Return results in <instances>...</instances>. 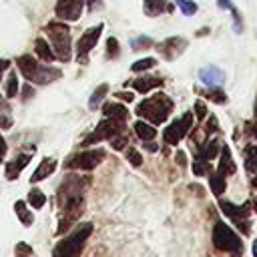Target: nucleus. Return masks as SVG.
Here are the masks:
<instances>
[{"mask_svg":"<svg viewBox=\"0 0 257 257\" xmlns=\"http://www.w3.org/2000/svg\"><path fill=\"white\" fill-rule=\"evenodd\" d=\"M90 233H92V223H80L68 237H64L54 247L52 257H78Z\"/></svg>","mask_w":257,"mask_h":257,"instance_id":"4","label":"nucleus"},{"mask_svg":"<svg viewBox=\"0 0 257 257\" xmlns=\"http://www.w3.org/2000/svg\"><path fill=\"white\" fill-rule=\"evenodd\" d=\"M219 207L223 209V213L227 215V217H231L235 223H241V221H245L247 217H249V211H251V203L247 201V203H243L241 207H237V205H233V203H229V201H221L219 203Z\"/></svg>","mask_w":257,"mask_h":257,"instance_id":"12","label":"nucleus"},{"mask_svg":"<svg viewBox=\"0 0 257 257\" xmlns=\"http://www.w3.org/2000/svg\"><path fill=\"white\" fill-rule=\"evenodd\" d=\"M135 133H137V137L141 139V141H153L155 137H157V128L153 126V124H149V122H145V120H137L135 122Z\"/></svg>","mask_w":257,"mask_h":257,"instance_id":"20","label":"nucleus"},{"mask_svg":"<svg viewBox=\"0 0 257 257\" xmlns=\"http://www.w3.org/2000/svg\"><path fill=\"white\" fill-rule=\"evenodd\" d=\"M126 161H131L133 167H139V165L143 163V157H141V153H139L137 149L128 147V149H126Z\"/></svg>","mask_w":257,"mask_h":257,"instance_id":"34","label":"nucleus"},{"mask_svg":"<svg viewBox=\"0 0 257 257\" xmlns=\"http://www.w3.org/2000/svg\"><path fill=\"white\" fill-rule=\"evenodd\" d=\"M165 10H171V4L167 0H145V12L149 16H157Z\"/></svg>","mask_w":257,"mask_h":257,"instance_id":"22","label":"nucleus"},{"mask_svg":"<svg viewBox=\"0 0 257 257\" xmlns=\"http://www.w3.org/2000/svg\"><path fill=\"white\" fill-rule=\"evenodd\" d=\"M102 28H104V24H96V26L88 28V30L80 36V40H78V44H76V56H78V62H86L88 52L96 46V42H98V36H100V32H102Z\"/></svg>","mask_w":257,"mask_h":257,"instance_id":"10","label":"nucleus"},{"mask_svg":"<svg viewBox=\"0 0 257 257\" xmlns=\"http://www.w3.org/2000/svg\"><path fill=\"white\" fill-rule=\"evenodd\" d=\"M253 257H257V239L253 241Z\"/></svg>","mask_w":257,"mask_h":257,"instance_id":"50","label":"nucleus"},{"mask_svg":"<svg viewBox=\"0 0 257 257\" xmlns=\"http://www.w3.org/2000/svg\"><path fill=\"white\" fill-rule=\"evenodd\" d=\"M16 92H18V76H16V72H10L8 82H6V96L8 98H14Z\"/></svg>","mask_w":257,"mask_h":257,"instance_id":"31","label":"nucleus"},{"mask_svg":"<svg viewBox=\"0 0 257 257\" xmlns=\"http://www.w3.org/2000/svg\"><path fill=\"white\" fill-rule=\"evenodd\" d=\"M6 141H4V137L0 135V163H2V159H4V155H6Z\"/></svg>","mask_w":257,"mask_h":257,"instance_id":"43","label":"nucleus"},{"mask_svg":"<svg viewBox=\"0 0 257 257\" xmlns=\"http://www.w3.org/2000/svg\"><path fill=\"white\" fill-rule=\"evenodd\" d=\"M28 203L32 205V209H40V207H44V203H46V195H44L40 189H30V193H28Z\"/></svg>","mask_w":257,"mask_h":257,"instance_id":"28","label":"nucleus"},{"mask_svg":"<svg viewBox=\"0 0 257 257\" xmlns=\"http://www.w3.org/2000/svg\"><path fill=\"white\" fill-rule=\"evenodd\" d=\"M185 46H187V42L183 38H169L163 44H159V52H163L165 58L173 60V58H177L185 50Z\"/></svg>","mask_w":257,"mask_h":257,"instance_id":"14","label":"nucleus"},{"mask_svg":"<svg viewBox=\"0 0 257 257\" xmlns=\"http://www.w3.org/2000/svg\"><path fill=\"white\" fill-rule=\"evenodd\" d=\"M30 94H34V90H32V86H30V84H26V86H24V90H22V98H24V100H28V98H30Z\"/></svg>","mask_w":257,"mask_h":257,"instance_id":"44","label":"nucleus"},{"mask_svg":"<svg viewBox=\"0 0 257 257\" xmlns=\"http://www.w3.org/2000/svg\"><path fill=\"white\" fill-rule=\"evenodd\" d=\"M255 211H257V201H255Z\"/></svg>","mask_w":257,"mask_h":257,"instance_id":"53","label":"nucleus"},{"mask_svg":"<svg viewBox=\"0 0 257 257\" xmlns=\"http://www.w3.org/2000/svg\"><path fill=\"white\" fill-rule=\"evenodd\" d=\"M102 159H104V151H102V149L82 151V153L70 157V159L64 163V167H66V169H78V171H90V169H94Z\"/></svg>","mask_w":257,"mask_h":257,"instance_id":"8","label":"nucleus"},{"mask_svg":"<svg viewBox=\"0 0 257 257\" xmlns=\"http://www.w3.org/2000/svg\"><path fill=\"white\" fill-rule=\"evenodd\" d=\"M219 171H221L223 175H233V173L237 171V169H235V163L231 161V151H229V147H227V145H223V149H221Z\"/></svg>","mask_w":257,"mask_h":257,"instance_id":"21","label":"nucleus"},{"mask_svg":"<svg viewBox=\"0 0 257 257\" xmlns=\"http://www.w3.org/2000/svg\"><path fill=\"white\" fill-rule=\"evenodd\" d=\"M195 114H197V118H199V120L207 116V106H205L201 100H197V102H195Z\"/></svg>","mask_w":257,"mask_h":257,"instance_id":"40","label":"nucleus"},{"mask_svg":"<svg viewBox=\"0 0 257 257\" xmlns=\"http://www.w3.org/2000/svg\"><path fill=\"white\" fill-rule=\"evenodd\" d=\"M133 88L137 90V92H149V90H153V88H157V86H163V80L161 78H155V76H141V78H135L133 82Z\"/></svg>","mask_w":257,"mask_h":257,"instance_id":"16","label":"nucleus"},{"mask_svg":"<svg viewBox=\"0 0 257 257\" xmlns=\"http://www.w3.org/2000/svg\"><path fill=\"white\" fill-rule=\"evenodd\" d=\"M245 153H247L245 169H247L249 173H255V171H257V149H255V147H249V149H245Z\"/></svg>","mask_w":257,"mask_h":257,"instance_id":"29","label":"nucleus"},{"mask_svg":"<svg viewBox=\"0 0 257 257\" xmlns=\"http://www.w3.org/2000/svg\"><path fill=\"white\" fill-rule=\"evenodd\" d=\"M0 106H2V108H8V106H6V102H4L2 98H0Z\"/></svg>","mask_w":257,"mask_h":257,"instance_id":"51","label":"nucleus"},{"mask_svg":"<svg viewBox=\"0 0 257 257\" xmlns=\"http://www.w3.org/2000/svg\"><path fill=\"white\" fill-rule=\"evenodd\" d=\"M84 0H58L56 4V16L62 20H78L82 14Z\"/></svg>","mask_w":257,"mask_h":257,"instance_id":"11","label":"nucleus"},{"mask_svg":"<svg viewBox=\"0 0 257 257\" xmlns=\"http://www.w3.org/2000/svg\"><path fill=\"white\" fill-rule=\"evenodd\" d=\"M217 6L231 10V14L235 16V32H241V30H243V22H241V16H239V12H237L235 4H233L231 0H217Z\"/></svg>","mask_w":257,"mask_h":257,"instance_id":"26","label":"nucleus"},{"mask_svg":"<svg viewBox=\"0 0 257 257\" xmlns=\"http://www.w3.org/2000/svg\"><path fill=\"white\" fill-rule=\"evenodd\" d=\"M0 126L2 128H10L12 126V118L8 114H4V112H0Z\"/></svg>","mask_w":257,"mask_h":257,"instance_id":"41","label":"nucleus"},{"mask_svg":"<svg viewBox=\"0 0 257 257\" xmlns=\"http://www.w3.org/2000/svg\"><path fill=\"white\" fill-rule=\"evenodd\" d=\"M86 183H88V179H80L76 175H70L60 185L58 201H60V209H62V219H60V225L56 229L58 235H62L66 229H70L78 221V217L82 215V205H84L82 191H84Z\"/></svg>","mask_w":257,"mask_h":257,"instance_id":"1","label":"nucleus"},{"mask_svg":"<svg viewBox=\"0 0 257 257\" xmlns=\"http://www.w3.org/2000/svg\"><path fill=\"white\" fill-rule=\"evenodd\" d=\"M48 38L52 40V48L60 60H70V30L62 22H48L46 26Z\"/></svg>","mask_w":257,"mask_h":257,"instance_id":"6","label":"nucleus"},{"mask_svg":"<svg viewBox=\"0 0 257 257\" xmlns=\"http://www.w3.org/2000/svg\"><path fill=\"white\" fill-rule=\"evenodd\" d=\"M16 66H18V70L26 76V80H30V82L46 84V82H52V80L60 78V70H58V68H50V66L38 64V60L32 58L30 54L18 56V58H16Z\"/></svg>","mask_w":257,"mask_h":257,"instance_id":"3","label":"nucleus"},{"mask_svg":"<svg viewBox=\"0 0 257 257\" xmlns=\"http://www.w3.org/2000/svg\"><path fill=\"white\" fill-rule=\"evenodd\" d=\"M106 52H108V56H116L118 54V40L116 38H108V42H106Z\"/></svg>","mask_w":257,"mask_h":257,"instance_id":"39","label":"nucleus"},{"mask_svg":"<svg viewBox=\"0 0 257 257\" xmlns=\"http://www.w3.org/2000/svg\"><path fill=\"white\" fill-rule=\"evenodd\" d=\"M30 163V155H18L14 161H10L8 165H6V171H4V175H6V179L8 181H14V179H18V175L22 173V169L26 167Z\"/></svg>","mask_w":257,"mask_h":257,"instance_id":"15","label":"nucleus"},{"mask_svg":"<svg viewBox=\"0 0 257 257\" xmlns=\"http://www.w3.org/2000/svg\"><path fill=\"white\" fill-rule=\"evenodd\" d=\"M14 255H16V257H30V255H32V247H30L28 243H24V241H20V243H16V249H14Z\"/></svg>","mask_w":257,"mask_h":257,"instance_id":"35","label":"nucleus"},{"mask_svg":"<svg viewBox=\"0 0 257 257\" xmlns=\"http://www.w3.org/2000/svg\"><path fill=\"white\" fill-rule=\"evenodd\" d=\"M193 173H195L197 177L211 173V165H209V161H207V159H203V157H199V159L193 163Z\"/></svg>","mask_w":257,"mask_h":257,"instance_id":"30","label":"nucleus"},{"mask_svg":"<svg viewBox=\"0 0 257 257\" xmlns=\"http://www.w3.org/2000/svg\"><path fill=\"white\" fill-rule=\"evenodd\" d=\"M209 183H211V191H213L215 195H223V193H225V187H227V183H225V175H223L221 171H217V173H211V177H209Z\"/></svg>","mask_w":257,"mask_h":257,"instance_id":"24","label":"nucleus"},{"mask_svg":"<svg viewBox=\"0 0 257 257\" xmlns=\"http://www.w3.org/2000/svg\"><path fill=\"white\" fill-rule=\"evenodd\" d=\"M122 131H124V122H118V120L106 116V118H102V120L96 124V128L82 141V145L86 147V145H94V143H100V141H110L112 137L120 135Z\"/></svg>","mask_w":257,"mask_h":257,"instance_id":"7","label":"nucleus"},{"mask_svg":"<svg viewBox=\"0 0 257 257\" xmlns=\"http://www.w3.org/2000/svg\"><path fill=\"white\" fill-rule=\"evenodd\" d=\"M213 245L219 251H227V253H235V255H239L243 249L239 235L223 221H217L213 227Z\"/></svg>","mask_w":257,"mask_h":257,"instance_id":"5","label":"nucleus"},{"mask_svg":"<svg viewBox=\"0 0 257 257\" xmlns=\"http://www.w3.org/2000/svg\"><path fill=\"white\" fill-rule=\"evenodd\" d=\"M175 2H177V6L181 8V12L185 16H193L197 12V4L193 0H175Z\"/></svg>","mask_w":257,"mask_h":257,"instance_id":"32","label":"nucleus"},{"mask_svg":"<svg viewBox=\"0 0 257 257\" xmlns=\"http://www.w3.org/2000/svg\"><path fill=\"white\" fill-rule=\"evenodd\" d=\"M155 64H157L155 58H141V60H137L131 68H133V72H141V70H149V68H153Z\"/></svg>","mask_w":257,"mask_h":257,"instance_id":"33","label":"nucleus"},{"mask_svg":"<svg viewBox=\"0 0 257 257\" xmlns=\"http://www.w3.org/2000/svg\"><path fill=\"white\" fill-rule=\"evenodd\" d=\"M213 131H217V118H215V116H211L209 122H207V126H205V133H207V135H211Z\"/></svg>","mask_w":257,"mask_h":257,"instance_id":"42","label":"nucleus"},{"mask_svg":"<svg viewBox=\"0 0 257 257\" xmlns=\"http://www.w3.org/2000/svg\"><path fill=\"white\" fill-rule=\"evenodd\" d=\"M171 110H173V100H171L167 94L157 92V94L145 98L143 102H139L135 112H137L139 116L147 118V120L153 122V124H161V122L167 120V116L171 114Z\"/></svg>","mask_w":257,"mask_h":257,"instance_id":"2","label":"nucleus"},{"mask_svg":"<svg viewBox=\"0 0 257 257\" xmlns=\"http://www.w3.org/2000/svg\"><path fill=\"white\" fill-rule=\"evenodd\" d=\"M177 163H179L181 167L187 163V157H185V153H183V151H179V153H177Z\"/></svg>","mask_w":257,"mask_h":257,"instance_id":"46","label":"nucleus"},{"mask_svg":"<svg viewBox=\"0 0 257 257\" xmlns=\"http://www.w3.org/2000/svg\"><path fill=\"white\" fill-rule=\"evenodd\" d=\"M102 112H104V116H110V118H114V120H118V122H124V120L128 118L126 106H122V104H118V102H106V104L102 106Z\"/></svg>","mask_w":257,"mask_h":257,"instance_id":"17","label":"nucleus"},{"mask_svg":"<svg viewBox=\"0 0 257 257\" xmlns=\"http://www.w3.org/2000/svg\"><path fill=\"white\" fill-rule=\"evenodd\" d=\"M255 112H257V110H255ZM249 126H251V133L257 137V118H255V122H253V124H249Z\"/></svg>","mask_w":257,"mask_h":257,"instance_id":"49","label":"nucleus"},{"mask_svg":"<svg viewBox=\"0 0 257 257\" xmlns=\"http://www.w3.org/2000/svg\"><path fill=\"white\" fill-rule=\"evenodd\" d=\"M54 169H56V161L54 159H42V163L38 165V169L32 173V177H30V183H38V181H42L44 177H48V175H52L54 173Z\"/></svg>","mask_w":257,"mask_h":257,"instance_id":"18","label":"nucleus"},{"mask_svg":"<svg viewBox=\"0 0 257 257\" xmlns=\"http://www.w3.org/2000/svg\"><path fill=\"white\" fill-rule=\"evenodd\" d=\"M253 187L257 189V175H255V179H253Z\"/></svg>","mask_w":257,"mask_h":257,"instance_id":"52","label":"nucleus"},{"mask_svg":"<svg viewBox=\"0 0 257 257\" xmlns=\"http://www.w3.org/2000/svg\"><path fill=\"white\" fill-rule=\"evenodd\" d=\"M207 96H209L213 102H219V104L227 102V96H225V92H223V90H219V88H213V90H209V92H207Z\"/></svg>","mask_w":257,"mask_h":257,"instance_id":"37","label":"nucleus"},{"mask_svg":"<svg viewBox=\"0 0 257 257\" xmlns=\"http://www.w3.org/2000/svg\"><path fill=\"white\" fill-rule=\"evenodd\" d=\"M114 96H118L120 100H128V102L133 100V92H116Z\"/></svg>","mask_w":257,"mask_h":257,"instance_id":"45","label":"nucleus"},{"mask_svg":"<svg viewBox=\"0 0 257 257\" xmlns=\"http://www.w3.org/2000/svg\"><path fill=\"white\" fill-rule=\"evenodd\" d=\"M90 2H92V0H90Z\"/></svg>","mask_w":257,"mask_h":257,"instance_id":"54","label":"nucleus"},{"mask_svg":"<svg viewBox=\"0 0 257 257\" xmlns=\"http://www.w3.org/2000/svg\"><path fill=\"white\" fill-rule=\"evenodd\" d=\"M34 50H36V56L44 62H52L56 58V52L52 50V46L48 44V40L44 38H36V44H34Z\"/></svg>","mask_w":257,"mask_h":257,"instance_id":"19","label":"nucleus"},{"mask_svg":"<svg viewBox=\"0 0 257 257\" xmlns=\"http://www.w3.org/2000/svg\"><path fill=\"white\" fill-rule=\"evenodd\" d=\"M191 124H193V112H185L181 118L173 120V122L165 128V133H163L165 143H167V145H179V141L189 133Z\"/></svg>","mask_w":257,"mask_h":257,"instance_id":"9","label":"nucleus"},{"mask_svg":"<svg viewBox=\"0 0 257 257\" xmlns=\"http://www.w3.org/2000/svg\"><path fill=\"white\" fill-rule=\"evenodd\" d=\"M8 66H10V62H8V60H4V58H0V78H2V72H4Z\"/></svg>","mask_w":257,"mask_h":257,"instance_id":"47","label":"nucleus"},{"mask_svg":"<svg viewBox=\"0 0 257 257\" xmlns=\"http://www.w3.org/2000/svg\"><path fill=\"white\" fill-rule=\"evenodd\" d=\"M219 141L217 139H213V141H209L203 149H201V153H199V157H203V159H207V161H211V159H215L217 157V151H219Z\"/></svg>","mask_w":257,"mask_h":257,"instance_id":"27","label":"nucleus"},{"mask_svg":"<svg viewBox=\"0 0 257 257\" xmlns=\"http://www.w3.org/2000/svg\"><path fill=\"white\" fill-rule=\"evenodd\" d=\"M199 78H201V82L207 84V86H219V84L225 82V74H223V70L217 68V66H211V64L199 70Z\"/></svg>","mask_w":257,"mask_h":257,"instance_id":"13","label":"nucleus"},{"mask_svg":"<svg viewBox=\"0 0 257 257\" xmlns=\"http://www.w3.org/2000/svg\"><path fill=\"white\" fill-rule=\"evenodd\" d=\"M106 92H108V84H100V86H96V90L92 92V96H90V100H88V108L94 110V108L102 102V98L106 96Z\"/></svg>","mask_w":257,"mask_h":257,"instance_id":"25","label":"nucleus"},{"mask_svg":"<svg viewBox=\"0 0 257 257\" xmlns=\"http://www.w3.org/2000/svg\"><path fill=\"white\" fill-rule=\"evenodd\" d=\"M14 211H16V215H18V219L22 221V225L30 227V225L34 223V215H32V211H28V207H26L24 201H16V203H14Z\"/></svg>","mask_w":257,"mask_h":257,"instance_id":"23","label":"nucleus"},{"mask_svg":"<svg viewBox=\"0 0 257 257\" xmlns=\"http://www.w3.org/2000/svg\"><path fill=\"white\" fill-rule=\"evenodd\" d=\"M110 145H112L116 151H122V149L128 145V139L120 133V135H116V137H112V139H110Z\"/></svg>","mask_w":257,"mask_h":257,"instance_id":"38","label":"nucleus"},{"mask_svg":"<svg viewBox=\"0 0 257 257\" xmlns=\"http://www.w3.org/2000/svg\"><path fill=\"white\" fill-rule=\"evenodd\" d=\"M145 147H147V151H151V153H155V151H159V147H157L155 143H151V141H147V145H145Z\"/></svg>","mask_w":257,"mask_h":257,"instance_id":"48","label":"nucleus"},{"mask_svg":"<svg viewBox=\"0 0 257 257\" xmlns=\"http://www.w3.org/2000/svg\"><path fill=\"white\" fill-rule=\"evenodd\" d=\"M153 42H151V38H147V36H139V38H135V40H131V46H133V50H141V48H149Z\"/></svg>","mask_w":257,"mask_h":257,"instance_id":"36","label":"nucleus"}]
</instances>
